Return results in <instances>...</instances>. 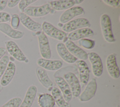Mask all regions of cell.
<instances>
[{"label": "cell", "mask_w": 120, "mask_h": 107, "mask_svg": "<svg viewBox=\"0 0 120 107\" xmlns=\"http://www.w3.org/2000/svg\"><path fill=\"white\" fill-rule=\"evenodd\" d=\"M20 0H10L8 1L7 5L10 8H12L16 6L17 4H18Z\"/></svg>", "instance_id": "d6a6232c"}, {"label": "cell", "mask_w": 120, "mask_h": 107, "mask_svg": "<svg viewBox=\"0 0 120 107\" xmlns=\"http://www.w3.org/2000/svg\"><path fill=\"white\" fill-rule=\"evenodd\" d=\"M19 17L20 21L28 30L34 32H38L42 30L41 24L33 20L23 12L20 13Z\"/></svg>", "instance_id": "4fadbf2b"}, {"label": "cell", "mask_w": 120, "mask_h": 107, "mask_svg": "<svg viewBox=\"0 0 120 107\" xmlns=\"http://www.w3.org/2000/svg\"><path fill=\"white\" fill-rule=\"evenodd\" d=\"M74 2H75V4H80L81 3H82L83 0H74Z\"/></svg>", "instance_id": "d590c367"}, {"label": "cell", "mask_w": 120, "mask_h": 107, "mask_svg": "<svg viewBox=\"0 0 120 107\" xmlns=\"http://www.w3.org/2000/svg\"><path fill=\"white\" fill-rule=\"evenodd\" d=\"M41 25L42 30L44 33L51 38L59 41H64L67 38L66 33L58 29L46 21L44 22Z\"/></svg>", "instance_id": "7a4b0ae2"}, {"label": "cell", "mask_w": 120, "mask_h": 107, "mask_svg": "<svg viewBox=\"0 0 120 107\" xmlns=\"http://www.w3.org/2000/svg\"><path fill=\"white\" fill-rule=\"evenodd\" d=\"M103 1L106 4L114 8H118L120 7V1L119 0H103Z\"/></svg>", "instance_id": "1f68e13d"}, {"label": "cell", "mask_w": 120, "mask_h": 107, "mask_svg": "<svg viewBox=\"0 0 120 107\" xmlns=\"http://www.w3.org/2000/svg\"><path fill=\"white\" fill-rule=\"evenodd\" d=\"M11 26L14 29H17L19 25L20 19L19 16L17 14H13L11 16Z\"/></svg>", "instance_id": "f546056e"}, {"label": "cell", "mask_w": 120, "mask_h": 107, "mask_svg": "<svg viewBox=\"0 0 120 107\" xmlns=\"http://www.w3.org/2000/svg\"><path fill=\"white\" fill-rule=\"evenodd\" d=\"M37 64L45 70L49 71H56L60 69L63 63L60 60H51L40 58L37 61Z\"/></svg>", "instance_id": "7c38bea8"}, {"label": "cell", "mask_w": 120, "mask_h": 107, "mask_svg": "<svg viewBox=\"0 0 120 107\" xmlns=\"http://www.w3.org/2000/svg\"><path fill=\"white\" fill-rule=\"evenodd\" d=\"M55 83L60 89L63 96L66 102H69L72 98L71 89L65 79L60 76H56L54 79Z\"/></svg>", "instance_id": "5bb4252c"}, {"label": "cell", "mask_w": 120, "mask_h": 107, "mask_svg": "<svg viewBox=\"0 0 120 107\" xmlns=\"http://www.w3.org/2000/svg\"><path fill=\"white\" fill-rule=\"evenodd\" d=\"M76 65L79 73L80 81L83 84H86L89 80L90 71L86 63L82 60L76 61Z\"/></svg>", "instance_id": "7402d4cb"}, {"label": "cell", "mask_w": 120, "mask_h": 107, "mask_svg": "<svg viewBox=\"0 0 120 107\" xmlns=\"http://www.w3.org/2000/svg\"><path fill=\"white\" fill-rule=\"evenodd\" d=\"M8 1V0H0V11H1L5 9L7 5Z\"/></svg>", "instance_id": "836d02e7"}, {"label": "cell", "mask_w": 120, "mask_h": 107, "mask_svg": "<svg viewBox=\"0 0 120 107\" xmlns=\"http://www.w3.org/2000/svg\"><path fill=\"white\" fill-rule=\"evenodd\" d=\"M11 16L10 14L6 12H0V24L10 21Z\"/></svg>", "instance_id": "4dcf8cb0"}, {"label": "cell", "mask_w": 120, "mask_h": 107, "mask_svg": "<svg viewBox=\"0 0 120 107\" xmlns=\"http://www.w3.org/2000/svg\"><path fill=\"white\" fill-rule=\"evenodd\" d=\"M9 62V58L8 55H4L0 60V78L3 74Z\"/></svg>", "instance_id": "83f0119b"}, {"label": "cell", "mask_w": 120, "mask_h": 107, "mask_svg": "<svg viewBox=\"0 0 120 107\" xmlns=\"http://www.w3.org/2000/svg\"><path fill=\"white\" fill-rule=\"evenodd\" d=\"M65 45L68 50L77 58H78L83 61L88 59L87 53L75 44L73 41L70 40H67L65 42Z\"/></svg>", "instance_id": "9a60e30c"}, {"label": "cell", "mask_w": 120, "mask_h": 107, "mask_svg": "<svg viewBox=\"0 0 120 107\" xmlns=\"http://www.w3.org/2000/svg\"><path fill=\"white\" fill-rule=\"evenodd\" d=\"M38 39L40 55L43 58L50 59L52 54L49 42L46 35L43 31H40L38 34Z\"/></svg>", "instance_id": "8992f818"}, {"label": "cell", "mask_w": 120, "mask_h": 107, "mask_svg": "<svg viewBox=\"0 0 120 107\" xmlns=\"http://www.w3.org/2000/svg\"><path fill=\"white\" fill-rule=\"evenodd\" d=\"M36 74L40 83L48 91H51L53 83L49 77L46 71L43 68L39 67L36 69Z\"/></svg>", "instance_id": "ffe728a7"}, {"label": "cell", "mask_w": 120, "mask_h": 107, "mask_svg": "<svg viewBox=\"0 0 120 107\" xmlns=\"http://www.w3.org/2000/svg\"><path fill=\"white\" fill-rule=\"evenodd\" d=\"M78 44L80 46L86 49H92L95 46V41L92 40L83 38L78 41Z\"/></svg>", "instance_id": "484cf974"}, {"label": "cell", "mask_w": 120, "mask_h": 107, "mask_svg": "<svg viewBox=\"0 0 120 107\" xmlns=\"http://www.w3.org/2000/svg\"><path fill=\"white\" fill-rule=\"evenodd\" d=\"M6 49L3 47H0V60L6 53Z\"/></svg>", "instance_id": "e575fe53"}, {"label": "cell", "mask_w": 120, "mask_h": 107, "mask_svg": "<svg viewBox=\"0 0 120 107\" xmlns=\"http://www.w3.org/2000/svg\"><path fill=\"white\" fill-rule=\"evenodd\" d=\"M106 66L108 74L113 79L120 77V70L117 64L116 57L115 54L109 55L106 59Z\"/></svg>", "instance_id": "30bf717a"}, {"label": "cell", "mask_w": 120, "mask_h": 107, "mask_svg": "<svg viewBox=\"0 0 120 107\" xmlns=\"http://www.w3.org/2000/svg\"><path fill=\"white\" fill-rule=\"evenodd\" d=\"M51 91L54 102L58 107H70L69 104L65 101L62 93L58 88L54 87Z\"/></svg>", "instance_id": "cb8c5ba5"}, {"label": "cell", "mask_w": 120, "mask_h": 107, "mask_svg": "<svg viewBox=\"0 0 120 107\" xmlns=\"http://www.w3.org/2000/svg\"><path fill=\"white\" fill-rule=\"evenodd\" d=\"M90 25L89 21L84 18H78L68 22L62 27L63 31L65 33H70L76 30L87 28Z\"/></svg>", "instance_id": "3957f363"}, {"label": "cell", "mask_w": 120, "mask_h": 107, "mask_svg": "<svg viewBox=\"0 0 120 107\" xmlns=\"http://www.w3.org/2000/svg\"><path fill=\"white\" fill-rule=\"evenodd\" d=\"M88 58L89 59L91 65L92 73L93 75L98 77L103 73V67L101 59L99 56L95 52H91L87 53Z\"/></svg>", "instance_id": "52a82bcc"}, {"label": "cell", "mask_w": 120, "mask_h": 107, "mask_svg": "<svg viewBox=\"0 0 120 107\" xmlns=\"http://www.w3.org/2000/svg\"><path fill=\"white\" fill-rule=\"evenodd\" d=\"M0 31L14 39H21L24 34L23 32L13 29L9 25L6 23L0 24Z\"/></svg>", "instance_id": "d6986e66"}, {"label": "cell", "mask_w": 120, "mask_h": 107, "mask_svg": "<svg viewBox=\"0 0 120 107\" xmlns=\"http://www.w3.org/2000/svg\"><path fill=\"white\" fill-rule=\"evenodd\" d=\"M56 49L59 56L66 62L73 64L77 61V58L68 50L63 43H58L56 45Z\"/></svg>", "instance_id": "2e32d148"}, {"label": "cell", "mask_w": 120, "mask_h": 107, "mask_svg": "<svg viewBox=\"0 0 120 107\" xmlns=\"http://www.w3.org/2000/svg\"><path fill=\"white\" fill-rule=\"evenodd\" d=\"M84 9L81 7H72L65 11L60 17V22L62 24H66L71 20L74 17L83 14Z\"/></svg>", "instance_id": "8fae6325"}, {"label": "cell", "mask_w": 120, "mask_h": 107, "mask_svg": "<svg viewBox=\"0 0 120 107\" xmlns=\"http://www.w3.org/2000/svg\"><path fill=\"white\" fill-rule=\"evenodd\" d=\"M52 8L48 3L39 6H29L26 8L23 13L29 16L41 17L48 14Z\"/></svg>", "instance_id": "277c9868"}, {"label": "cell", "mask_w": 120, "mask_h": 107, "mask_svg": "<svg viewBox=\"0 0 120 107\" xmlns=\"http://www.w3.org/2000/svg\"><path fill=\"white\" fill-rule=\"evenodd\" d=\"M51 8L57 11L68 9L75 5L74 0H51L48 3Z\"/></svg>", "instance_id": "603a6c76"}, {"label": "cell", "mask_w": 120, "mask_h": 107, "mask_svg": "<svg viewBox=\"0 0 120 107\" xmlns=\"http://www.w3.org/2000/svg\"><path fill=\"white\" fill-rule=\"evenodd\" d=\"M97 89V83L95 78L91 79L84 91L79 95V99L81 102H87L94 97Z\"/></svg>", "instance_id": "9c48e42d"}, {"label": "cell", "mask_w": 120, "mask_h": 107, "mask_svg": "<svg viewBox=\"0 0 120 107\" xmlns=\"http://www.w3.org/2000/svg\"><path fill=\"white\" fill-rule=\"evenodd\" d=\"M15 64L13 62L9 61L0 81L1 86H7L10 83L15 75Z\"/></svg>", "instance_id": "e0dca14e"}, {"label": "cell", "mask_w": 120, "mask_h": 107, "mask_svg": "<svg viewBox=\"0 0 120 107\" xmlns=\"http://www.w3.org/2000/svg\"><path fill=\"white\" fill-rule=\"evenodd\" d=\"M100 25L104 39L109 43L115 42V39L112 31L111 21L108 15L104 14L101 16Z\"/></svg>", "instance_id": "6da1fadb"}, {"label": "cell", "mask_w": 120, "mask_h": 107, "mask_svg": "<svg viewBox=\"0 0 120 107\" xmlns=\"http://www.w3.org/2000/svg\"><path fill=\"white\" fill-rule=\"evenodd\" d=\"M6 49L8 53L16 60L25 62L27 58L17 44L13 41H8L5 42Z\"/></svg>", "instance_id": "ba28073f"}, {"label": "cell", "mask_w": 120, "mask_h": 107, "mask_svg": "<svg viewBox=\"0 0 120 107\" xmlns=\"http://www.w3.org/2000/svg\"><path fill=\"white\" fill-rule=\"evenodd\" d=\"M2 90V87H0V92Z\"/></svg>", "instance_id": "8d00e7d4"}, {"label": "cell", "mask_w": 120, "mask_h": 107, "mask_svg": "<svg viewBox=\"0 0 120 107\" xmlns=\"http://www.w3.org/2000/svg\"><path fill=\"white\" fill-rule=\"evenodd\" d=\"M38 103L40 107H54L55 102L52 95L42 93L39 95Z\"/></svg>", "instance_id": "d4e9b609"}, {"label": "cell", "mask_w": 120, "mask_h": 107, "mask_svg": "<svg viewBox=\"0 0 120 107\" xmlns=\"http://www.w3.org/2000/svg\"><path fill=\"white\" fill-rule=\"evenodd\" d=\"M37 93V87L34 85H30L28 88L24 99L19 107H31L36 98Z\"/></svg>", "instance_id": "44dd1931"}, {"label": "cell", "mask_w": 120, "mask_h": 107, "mask_svg": "<svg viewBox=\"0 0 120 107\" xmlns=\"http://www.w3.org/2000/svg\"><path fill=\"white\" fill-rule=\"evenodd\" d=\"M22 102V99L19 97H14L11 99L5 104L0 107H19Z\"/></svg>", "instance_id": "4316f807"}, {"label": "cell", "mask_w": 120, "mask_h": 107, "mask_svg": "<svg viewBox=\"0 0 120 107\" xmlns=\"http://www.w3.org/2000/svg\"><path fill=\"white\" fill-rule=\"evenodd\" d=\"M64 79L71 89L72 96L78 97L81 93V86L75 74L72 72H68L64 75Z\"/></svg>", "instance_id": "5b68a950"}, {"label": "cell", "mask_w": 120, "mask_h": 107, "mask_svg": "<svg viewBox=\"0 0 120 107\" xmlns=\"http://www.w3.org/2000/svg\"><path fill=\"white\" fill-rule=\"evenodd\" d=\"M36 0H20L18 3V8L21 13L23 12L24 9L30 4L36 1Z\"/></svg>", "instance_id": "f1b7e54d"}, {"label": "cell", "mask_w": 120, "mask_h": 107, "mask_svg": "<svg viewBox=\"0 0 120 107\" xmlns=\"http://www.w3.org/2000/svg\"><path fill=\"white\" fill-rule=\"evenodd\" d=\"M94 34L93 31L89 28H83L70 32L68 35V39L72 41L91 37Z\"/></svg>", "instance_id": "ac0fdd59"}]
</instances>
